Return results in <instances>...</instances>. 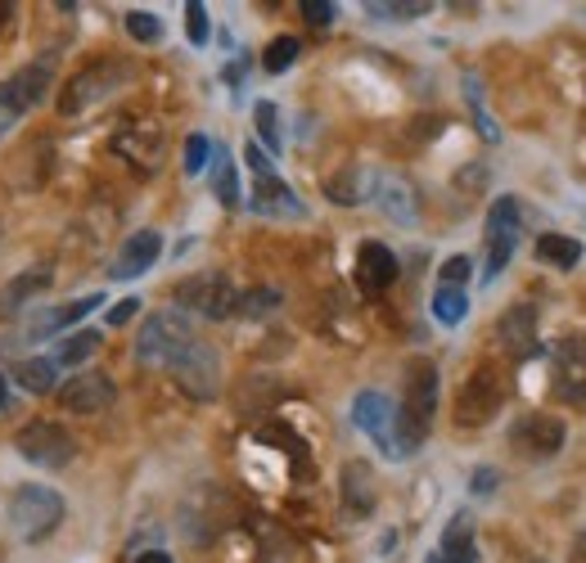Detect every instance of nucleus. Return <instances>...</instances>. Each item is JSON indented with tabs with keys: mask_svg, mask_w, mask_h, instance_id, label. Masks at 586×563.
<instances>
[{
	"mask_svg": "<svg viewBox=\"0 0 586 563\" xmlns=\"http://www.w3.org/2000/svg\"><path fill=\"white\" fill-rule=\"evenodd\" d=\"M194 342V325L185 311L176 307H163L154 316H145L141 334H136V361L145 370H172Z\"/></svg>",
	"mask_w": 586,
	"mask_h": 563,
	"instance_id": "obj_1",
	"label": "nucleus"
},
{
	"mask_svg": "<svg viewBox=\"0 0 586 563\" xmlns=\"http://www.w3.org/2000/svg\"><path fill=\"white\" fill-rule=\"evenodd\" d=\"M438 392H442L438 366H433V361H411V366H407V392H402V401H398L402 438H407L411 455L424 447V438H429V429H433V414H438Z\"/></svg>",
	"mask_w": 586,
	"mask_h": 563,
	"instance_id": "obj_2",
	"label": "nucleus"
},
{
	"mask_svg": "<svg viewBox=\"0 0 586 563\" xmlns=\"http://www.w3.org/2000/svg\"><path fill=\"white\" fill-rule=\"evenodd\" d=\"M352 424L388 455V460H411V447L402 438V419H398V401L379 392V388H366L352 397Z\"/></svg>",
	"mask_w": 586,
	"mask_h": 563,
	"instance_id": "obj_3",
	"label": "nucleus"
},
{
	"mask_svg": "<svg viewBox=\"0 0 586 563\" xmlns=\"http://www.w3.org/2000/svg\"><path fill=\"white\" fill-rule=\"evenodd\" d=\"M176 311L185 316H204V320H230L239 311V289L235 279L222 270H199V275H185L181 285L172 289Z\"/></svg>",
	"mask_w": 586,
	"mask_h": 563,
	"instance_id": "obj_4",
	"label": "nucleus"
},
{
	"mask_svg": "<svg viewBox=\"0 0 586 563\" xmlns=\"http://www.w3.org/2000/svg\"><path fill=\"white\" fill-rule=\"evenodd\" d=\"M63 523V497L45 482H28L10 497V528L19 541H45Z\"/></svg>",
	"mask_w": 586,
	"mask_h": 563,
	"instance_id": "obj_5",
	"label": "nucleus"
},
{
	"mask_svg": "<svg viewBox=\"0 0 586 563\" xmlns=\"http://www.w3.org/2000/svg\"><path fill=\"white\" fill-rule=\"evenodd\" d=\"M505 406V379L496 375V366H479L461 392H455V424L461 429H483L496 419V410Z\"/></svg>",
	"mask_w": 586,
	"mask_h": 563,
	"instance_id": "obj_6",
	"label": "nucleus"
},
{
	"mask_svg": "<svg viewBox=\"0 0 586 563\" xmlns=\"http://www.w3.org/2000/svg\"><path fill=\"white\" fill-rule=\"evenodd\" d=\"M50 86H54V59L50 54L28 63L23 73H14L6 86H0V135H6L28 109H37L50 95Z\"/></svg>",
	"mask_w": 586,
	"mask_h": 563,
	"instance_id": "obj_7",
	"label": "nucleus"
},
{
	"mask_svg": "<svg viewBox=\"0 0 586 563\" xmlns=\"http://www.w3.org/2000/svg\"><path fill=\"white\" fill-rule=\"evenodd\" d=\"M126 73H132V68H126V63H113V59H100V63L82 68V73H78L69 86H63L59 113H63V117H78V113L95 109L100 100H109V95L126 82Z\"/></svg>",
	"mask_w": 586,
	"mask_h": 563,
	"instance_id": "obj_8",
	"label": "nucleus"
},
{
	"mask_svg": "<svg viewBox=\"0 0 586 563\" xmlns=\"http://www.w3.org/2000/svg\"><path fill=\"white\" fill-rule=\"evenodd\" d=\"M14 447L37 469H63V464L78 455L73 433L63 429V424H54V419H32V424H23L19 438H14Z\"/></svg>",
	"mask_w": 586,
	"mask_h": 563,
	"instance_id": "obj_9",
	"label": "nucleus"
},
{
	"mask_svg": "<svg viewBox=\"0 0 586 563\" xmlns=\"http://www.w3.org/2000/svg\"><path fill=\"white\" fill-rule=\"evenodd\" d=\"M483 244H487V266H483V279H492L510 266L514 257V244H518V198L514 194H501L492 207H487V226H483Z\"/></svg>",
	"mask_w": 586,
	"mask_h": 563,
	"instance_id": "obj_10",
	"label": "nucleus"
},
{
	"mask_svg": "<svg viewBox=\"0 0 586 563\" xmlns=\"http://www.w3.org/2000/svg\"><path fill=\"white\" fill-rule=\"evenodd\" d=\"M172 375H176V383H181L185 397L213 401V397L222 392V357H217V347L204 342V338H194L189 351L172 366Z\"/></svg>",
	"mask_w": 586,
	"mask_h": 563,
	"instance_id": "obj_11",
	"label": "nucleus"
},
{
	"mask_svg": "<svg viewBox=\"0 0 586 563\" xmlns=\"http://www.w3.org/2000/svg\"><path fill=\"white\" fill-rule=\"evenodd\" d=\"M537 325H542V311L537 303H514L501 311L496 320V342L510 361H533L542 351V338H537Z\"/></svg>",
	"mask_w": 586,
	"mask_h": 563,
	"instance_id": "obj_12",
	"label": "nucleus"
},
{
	"mask_svg": "<svg viewBox=\"0 0 586 563\" xmlns=\"http://www.w3.org/2000/svg\"><path fill=\"white\" fill-rule=\"evenodd\" d=\"M568 442V429H564V419L555 414H524L518 424L510 429V447L524 455V460H555Z\"/></svg>",
	"mask_w": 586,
	"mask_h": 563,
	"instance_id": "obj_13",
	"label": "nucleus"
},
{
	"mask_svg": "<svg viewBox=\"0 0 586 563\" xmlns=\"http://www.w3.org/2000/svg\"><path fill=\"white\" fill-rule=\"evenodd\" d=\"M555 397L586 406V334H564L555 347Z\"/></svg>",
	"mask_w": 586,
	"mask_h": 563,
	"instance_id": "obj_14",
	"label": "nucleus"
},
{
	"mask_svg": "<svg viewBox=\"0 0 586 563\" xmlns=\"http://www.w3.org/2000/svg\"><path fill=\"white\" fill-rule=\"evenodd\" d=\"M117 401V383L104 375V370H86V375H73L69 383L59 388V406L73 410V414H100Z\"/></svg>",
	"mask_w": 586,
	"mask_h": 563,
	"instance_id": "obj_15",
	"label": "nucleus"
},
{
	"mask_svg": "<svg viewBox=\"0 0 586 563\" xmlns=\"http://www.w3.org/2000/svg\"><path fill=\"white\" fill-rule=\"evenodd\" d=\"M424 563H479V536H474V514L470 510H455L446 519L442 541Z\"/></svg>",
	"mask_w": 586,
	"mask_h": 563,
	"instance_id": "obj_16",
	"label": "nucleus"
},
{
	"mask_svg": "<svg viewBox=\"0 0 586 563\" xmlns=\"http://www.w3.org/2000/svg\"><path fill=\"white\" fill-rule=\"evenodd\" d=\"M339 501H343V514L348 519H370L374 514V469L366 460H348L343 473H339Z\"/></svg>",
	"mask_w": 586,
	"mask_h": 563,
	"instance_id": "obj_17",
	"label": "nucleus"
},
{
	"mask_svg": "<svg viewBox=\"0 0 586 563\" xmlns=\"http://www.w3.org/2000/svg\"><path fill=\"white\" fill-rule=\"evenodd\" d=\"M398 253L388 248V244H379V239H366L361 248H357V279H361V289L366 294H383L388 285L398 279Z\"/></svg>",
	"mask_w": 586,
	"mask_h": 563,
	"instance_id": "obj_18",
	"label": "nucleus"
},
{
	"mask_svg": "<svg viewBox=\"0 0 586 563\" xmlns=\"http://www.w3.org/2000/svg\"><path fill=\"white\" fill-rule=\"evenodd\" d=\"M163 253V235L158 231H136V235H126V244L117 248V262H113V275L117 279H136L145 275Z\"/></svg>",
	"mask_w": 586,
	"mask_h": 563,
	"instance_id": "obj_19",
	"label": "nucleus"
},
{
	"mask_svg": "<svg viewBox=\"0 0 586 563\" xmlns=\"http://www.w3.org/2000/svg\"><path fill=\"white\" fill-rule=\"evenodd\" d=\"M248 207L257 217H302L307 207L298 203V194L280 181V176H263L257 181V190L248 194Z\"/></svg>",
	"mask_w": 586,
	"mask_h": 563,
	"instance_id": "obj_20",
	"label": "nucleus"
},
{
	"mask_svg": "<svg viewBox=\"0 0 586 563\" xmlns=\"http://www.w3.org/2000/svg\"><path fill=\"white\" fill-rule=\"evenodd\" d=\"M100 303H104V294L73 298V303H63V307H45V311H41V316L28 325V342H41V338H50V334H59V329L78 325V320H82V316H91Z\"/></svg>",
	"mask_w": 586,
	"mask_h": 563,
	"instance_id": "obj_21",
	"label": "nucleus"
},
{
	"mask_svg": "<svg viewBox=\"0 0 586 563\" xmlns=\"http://www.w3.org/2000/svg\"><path fill=\"white\" fill-rule=\"evenodd\" d=\"M374 198H379V207L393 222H402V226L415 222V190H411L407 176H379L374 181Z\"/></svg>",
	"mask_w": 586,
	"mask_h": 563,
	"instance_id": "obj_22",
	"label": "nucleus"
},
{
	"mask_svg": "<svg viewBox=\"0 0 586 563\" xmlns=\"http://www.w3.org/2000/svg\"><path fill=\"white\" fill-rule=\"evenodd\" d=\"M50 279H54V270L50 266H32V270H23V275H14L6 289H0V316H10V311H19L28 298H37V294H45L50 289Z\"/></svg>",
	"mask_w": 586,
	"mask_h": 563,
	"instance_id": "obj_23",
	"label": "nucleus"
},
{
	"mask_svg": "<svg viewBox=\"0 0 586 563\" xmlns=\"http://www.w3.org/2000/svg\"><path fill=\"white\" fill-rule=\"evenodd\" d=\"M113 150H117V154H126L136 167H145V172H150V167L158 163V154H163V135H158L154 126H132L126 135H117V140H113Z\"/></svg>",
	"mask_w": 586,
	"mask_h": 563,
	"instance_id": "obj_24",
	"label": "nucleus"
},
{
	"mask_svg": "<svg viewBox=\"0 0 586 563\" xmlns=\"http://www.w3.org/2000/svg\"><path fill=\"white\" fill-rule=\"evenodd\" d=\"M100 342H104V334H95V329H78V334H69L59 347H54V370H78V366H86L95 351H100Z\"/></svg>",
	"mask_w": 586,
	"mask_h": 563,
	"instance_id": "obj_25",
	"label": "nucleus"
},
{
	"mask_svg": "<svg viewBox=\"0 0 586 563\" xmlns=\"http://www.w3.org/2000/svg\"><path fill=\"white\" fill-rule=\"evenodd\" d=\"M374 181H379V176H374L370 167H348V172H339V176L330 181V198H335V203H348V207H352V203H366V198L374 194Z\"/></svg>",
	"mask_w": 586,
	"mask_h": 563,
	"instance_id": "obj_26",
	"label": "nucleus"
},
{
	"mask_svg": "<svg viewBox=\"0 0 586 563\" xmlns=\"http://www.w3.org/2000/svg\"><path fill=\"white\" fill-rule=\"evenodd\" d=\"M429 311H433V320H438V325L455 329V325H461V320L470 316V294H465V289H455V285H438V289H433Z\"/></svg>",
	"mask_w": 586,
	"mask_h": 563,
	"instance_id": "obj_27",
	"label": "nucleus"
},
{
	"mask_svg": "<svg viewBox=\"0 0 586 563\" xmlns=\"http://www.w3.org/2000/svg\"><path fill=\"white\" fill-rule=\"evenodd\" d=\"M213 194L222 198V207H239V172H235V158L226 150L213 145Z\"/></svg>",
	"mask_w": 586,
	"mask_h": 563,
	"instance_id": "obj_28",
	"label": "nucleus"
},
{
	"mask_svg": "<svg viewBox=\"0 0 586 563\" xmlns=\"http://www.w3.org/2000/svg\"><path fill=\"white\" fill-rule=\"evenodd\" d=\"M582 253L586 248L577 239H568V235H537V257L551 262V266H559V270H573L582 262Z\"/></svg>",
	"mask_w": 586,
	"mask_h": 563,
	"instance_id": "obj_29",
	"label": "nucleus"
},
{
	"mask_svg": "<svg viewBox=\"0 0 586 563\" xmlns=\"http://www.w3.org/2000/svg\"><path fill=\"white\" fill-rule=\"evenodd\" d=\"M19 388H28V392H54V361L50 357H32V361H19Z\"/></svg>",
	"mask_w": 586,
	"mask_h": 563,
	"instance_id": "obj_30",
	"label": "nucleus"
},
{
	"mask_svg": "<svg viewBox=\"0 0 586 563\" xmlns=\"http://www.w3.org/2000/svg\"><path fill=\"white\" fill-rule=\"evenodd\" d=\"M370 19H383V23H407V19H420L429 14V0H374V6H366Z\"/></svg>",
	"mask_w": 586,
	"mask_h": 563,
	"instance_id": "obj_31",
	"label": "nucleus"
},
{
	"mask_svg": "<svg viewBox=\"0 0 586 563\" xmlns=\"http://www.w3.org/2000/svg\"><path fill=\"white\" fill-rule=\"evenodd\" d=\"M298 54H302V41L298 37H276L267 45V54H263V68H267L271 78H280V73H289V68L298 63Z\"/></svg>",
	"mask_w": 586,
	"mask_h": 563,
	"instance_id": "obj_32",
	"label": "nucleus"
},
{
	"mask_svg": "<svg viewBox=\"0 0 586 563\" xmlns=\"http://www.w3.org/2000/svg\"><path fill=\"white\" fill-rule=\"evenodd\" d=\"M253 122H257V135L267 140V150L280 154V145H285V135H280V109L271 100H257L253 104Z\"/></svg>",
	"mask_w": 586,
	"mask_h": 563,
	"instance_id": "obj_33",
	"label": "nucleus"
},
{
	"mask_svg": "<svg viewBox=\"0 0 586 563\" xmlns=\"http://www.w3.org/2000/svg\"><path fill=\"white\" fill-rule=\"evenodd\" d=\"M122 28H126V37L141 41V45L163 41V23H158V14H150V10H126V14H122Z\"/></svg>",
	"mask_w": 586,
	"mask_h": 563,
	"instance_id": "obj_34",
	"label": "nucleus"
},
{
	"mask_svg": "<svg viewBox=\"0 0 586 563\" xmlns=\"http://www.w3.org/2000/svg\"><path fill=\"white\" fill-rule=\"evenodd\" d=\"M208 163H213V140H208L204 131L185 135V176H199V172H208Z\"/></svg>",
	"mask_w": 586,
	"mask_h": 563,
	"instance_id": "obj_35",
	"label": "nucleus"
},
{
	"mask_svg": "<svg viewBox=\"0 0 586 563\" xmlns=\"http://www.w3.org/2000/svg\"><path fill=\"white\" fill-rule=\"evenodd\" d=\"M280 289H248V294H239V316H271V311H280Z\"/></svg>",
	"mask_w": 586,
	"mask_h": 563,
	"instance_id": "obj_36",
	"label": "nucleus"
},
{
	"mask_svg": "<svg viewBox=\"0 0 586 563\" xmlns=\"http://www.w3.org/2000/svg\"><path fill=\"white\" fill-rule=\"evenodd\" d=\"M185 37H189V45H208V37H213L208 10L199 6V0H189V6H185Z\"/></svg>",
	"mask_w": 586,
	"mask_h": 563,
	"instance_id": "obj_37",
	"label": "nucleus"
},
{
	"mask_svg": "<svg viewBox=\"0 0 586 563\" xmlns=\"http://www.w3.org/2000/svg\"><path fill=\"white\" fill-rule=\"evenodd\" d=\"M470 275H474V262H470L465 253H455V257H446V262H442L438 285H455V289H465V285H470Z\"/></svg>",
	"mask_w": 586,
	"mask_h": 563,
	"instance_id": "obj_38",
	"label": "nucleus"
},
{
	"mask_svg": "<svg viewBox=\"0 0 586 563\" xmlns=\"http://www.w3.org/2000/svg\"><path fill=\"white\" fill-rule=\"evenodd\" d=\"M335 14H339V6H330V0H302V19L316 28H330Z\"/></svg>",
	"mask_w": 586,
	"mask_h": 563,
	"instance_id": "obj_39",
	"label": "nucleus"
},
{
	"mask_svg": "<svg viewBox=\"0 0 586 563\" xmlns=\"http://www.w3.org/2000/svg\"><path fill=\"white\" fill-rule=\"evenodd\" d=\"M465 95H470V104H474L479 131H483L487 140H496V126H492V117H487V109H483V100H479V78H465Z\"/></svg>",
	"mask_w": 586,
	"mask_h": 563,
	"instance_id": "obj_40",
	"label": "nucleus"
},
{
	"mask_svg": "<svg viewBox=\"0 0 586 563\" xmlns=\"http://www.w3.org/2000/svg\"><path fill=\"white\" fill-rule=\"evenodd\" d=\"M244 158H248V167L257 172V181H263V176H276V167H271V154H267L263 145H253V140L244 145Z\"/></svg>",
	"mask_w": 586,
	"mask_h": 563,
	"instance_id": "obj_41",
	"label": "nucleus"
},
{
	"mask_svg": "<svg viewBox=\"0 0 586 563\" xmlns=\"http://www.w3.org/2000/svg\"><path fill=\"white\" fill-rule=\"evenodd\" d=\"M474 497H492V491H496V469H487V464H479L474 469Z\"/></svg>",
	"mask_w": 586,
	"mask_h": 563,
	"instance_id": "obj_42",
	"label": "nucleus"
},
{
	"mask_svg": "<svg viewBox=\"0 0 586 563\" xmlns=\"http://www.w3.org/2000/svg\"><path fill=\"white\" fill-rule=\"evenodd\" d=\"M136 311H141V298H126V303H117V307L109 311V325H126Z\"/></svg>",
	"mask_w": 586,
	"mask_h": 563,
	"instance_id": "obj_43",
	"label": "nucleus"
},
{
	"mask_svg": "<svg viewBox=\"0 0 586 563\" xmlns=\"http://www.w3.org/2000/svg\"><path fill=\"white\" fill-rule=\"evenodd\" d=\"M136 563H172V554H167V550H145Z\"/></svg>",
	"mask_w": 586,
	"mask_h": 563,
	"instance_id": "obj_44",
	"label": "nucleus"
},
{
	"mask_svg": "<svg viewBox=\"0 0 586 563\" xmlns=\"http://www.w3.org/2000/svg\"><path fill=\"white\" fill-rule=\"evenodd\" d=\"M10 406V383H6V375H0V410Z\"/></svg>",
	"mask_w": 586,
	"mask_h": 563,
	"instance_id": "obj_45",
	"label": "nucleus"
},
{
	"mask_svg": "<svg viewBox=\"0 0 586 563\" xmlns=\"http://www.w3.org/2000/svg\"><path fill=\"white\" fill-rule=\"evenodd\" d=\"M528 563H546V559H528Z\"/></svg>",
	"mask_w": 586,
	"mask_h": 563,
	"instance_id": "obj_46",
	"label": "nucleus"
}]
</instances>
